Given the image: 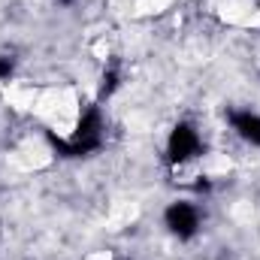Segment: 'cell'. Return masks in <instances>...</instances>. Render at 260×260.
<instances>
[{"label": "cell", "instance_id": "cell-1", "mask_svg": "<svg viewBox=\"0 0 260 260\" xmlns=\"http://www.w3.org/2000/svg\"><path fill=\"white\" fill-rule=\"evenodd\" d=\"M55 151L64 154V157H82V154H91L100 148L103 142V118H100V109H88L79 124H76V133L70 139H58V136H49Z\"/></svg>", "mask_w": 260, "mask_h": 260}, {"label": "cell", "instance_id": "cell-2", "mask_svg": "<svg viewBox=\"0 0 260 260\" xmlns=\"http://www.w3.org/2000/svg\"><path fill=\"white\" fill-rule=\"evenodd\" d=\"M200 154V136L191 124H176L167 139V157L170 164H185Z\"/></svg>", "mask_w": 260, "mask_h": 260}, {"label": "cell", "instance_id": "cell-3", "mask_svg": "<svg viewBox=\"0 0 260 260\" xmlns=\"http://www.w3.org/2000/svg\"><path fill=\"white\" fill-rule=\"evenodd\" d=\"M164 221H167L170 233L179 236V239H194L197 230H200V212L191 203H173L164 212Z\"/></svg>", "mask_w": 260, "mask_h": 260}, {"label": "cell", "instance_id": "cell-4", "mask_svg": "<svg viewBox=\"0 0 260 260\" xmlns=\"http://www.w3.org/2000/svg\"><path fill=\"white\" fill-rule=\"evenodd\" d=\"M230 124H233V130L245 142L260 145V115H254V112H233L230 115Z\"/></svg>", "mask_w": 260, "mask_h": 260}, {"label": "cell", "instance_id": "cell-5", "mask_svg": "<svg viewBox=\"0 0 260 260\" xmlns=\"http://www.w3.org/2000/svg\"><path fill=\"white\" fill-rule=\"evenodd\" d=\"M115 88H118V73H115V70L103 73V85H100V94H103V97H109Z\"/></svg>", "mask_w": 260, "mask_h": 260}, {"label": "cell", "instance_id": "cell-6", "mask_svg": "<svg viewBox=\"0 0 260 260\" xmlns=\"http://www.w3.org/2000/svg\"><path fill=\"white\" fill-rule=\"evenodd\" d=\"M12 73H15L12 58H6V55H3V58H0V79H3V82H9V76H12Z\"/></svg>", "mask_w": 260, "mask_h": 260}, {"label": "cell", "instance_id": "cell-7", "mask_svg": "<svg viewBox=\"0 0 260 260\" xmlns=\"http://www.w3.org/2000/svg\"><path fill=\"white\" fill-rule=\"evenodd\" d=\"M58 3H61V6H73V3H76V0H58Z\"/></svg>", "mask_w": 260, "mask_h": 260}]
</instances>
